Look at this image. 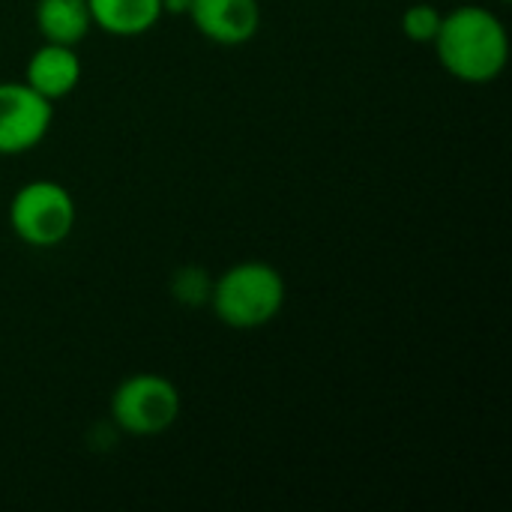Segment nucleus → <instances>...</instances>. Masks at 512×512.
Returning a JSON list of instances; mask_svg holds the SVG:
<instances>
[{
    "mask_svg": "<svg viewBox=\"0 0 512 512\" xmlns=\"http://www.w3.org/2000/svg\"><path fill=\"white\" fill-rule=\"evenodd\" d=\"M444 72L462 84H492L510 63V30L498 12L465 3L444 12L432 42Z\"/></svg>",
    "mask_w": 512,
    "mask_h": 512,
    "instance_id": "nucleus-1",
    "label": "nucleus"
},
{
    "mask_svg": "<svg viewBox=\"0 0 512 512\" xmlns=\"http://www.w3.org/2000/svg\"><path fill=\"white\" fill-rule=\"evenodd\" d=\"M288 300V285L282 273L267 261L231 264L210 282L207 303L219 324L228 330H261L273 324Z\"/></svg>",
    "mask_w": 512,
    "mask_h": 512,
    "instance_id": "nucleus-2",
    "label": "nucleus"
},
{
    "mask_svg": "<svg viewBox=\"0 0 512 512\" xmlns=\"http://www.w3.org/2000/svg\"><path fill=\"white\" fill-rule=\"evenodd\" d=\"M12 234L30 249H54L69 240L78 222V204L72 192L48 177L30 180L15 189L6 210Z\"/></svg>",
    "mask_w": 512,
    "mask_h": 512,
    "instance_id": "nucleus-3",
    "label": "nucleus"
},
{
    "mask_svg": "<svg viewBox=\"0 0 512 512\" xmlns=\"http://www.w3.org/2000/svg\"><path fill=\"white\" fill-rule=\"evenodd\" d=\"M183 411L180 390L171 378L156 372H135L111 393V420L132 438L165 435Z\"/></svg>",
    "mask_w": 512,
    "mask_h": 512,
    "instance_id": "nucleus-4",
    "label": "nucleus"
},
{
    "mask_svg": "<svg viewBox=\"0 0 512 512\" xmlns=\"http://www.w3.org/2000/svg\"><path fill=\"white\" fill-rule=\"evenodd\" d=\"M54 123V102L42 99L24 81H0V156L30 153L45 141Z\"/></svg>",
    "mask_w": 512,
    "mask_h": 512,
    "instance_id": "nucleus-5",
    "label": "nucleus"
},
{
    "mask_svg": "<svg viewBox=\"0 0 512 512\" xmlns=\"http://www.w3.org/2000/svg\"><path fill=\"white\" fill-rule=\"evenodd\" d=\"M186 18L207 42L237 48L258 36L261 3L258 0H192Z\"/></svg>",
    "mask_w": 512,
    "mask_h": 512,
    "instance_id": "nucleus-6",
    "label": "nucleus"
},
{
    "mask_svg": "<svg viewBox=\"0 0 512 512\" xmlns=\"http://www.w3.org/2000/svg\"><path fill=\"white\" fill-rule=\"evenodd\" d=\"M81 75H84V66L72 45L42 42L36 51H30L21 81L30 90H36L42 99L57 105L60 99L75 93V87L81 84Z\"/></svg>",
    "mask_w": 512,
    "mask_h": 512,
    "instance_id": "nucleus-7",
    "label": "nucleus"
},
{
    "mask_svg": "<svg viewBox=\"0 0 512 512\" xmlns=\"http://www.w3.org/2000/svg\"><path fill=\"white\" fill-rule=\"evenodd\" d=\"M93 27L117 39H135L150 33L165 15L162 0H87Z\"/></svg>",
    "mask_w": 512,
    "mask_h": 512,
    "instance_id": "nucleus-8",
    "label": "nucleus"
},
{
    "mask_svg": "<svg viewBox=\"0 0 512 512\" xmlns=\"http://www.w3.org/2000/svg\"><path fill=\"white\" fill-rule=\"evenodd\" d=\"M33 24L42 42L72 45V48H78L93 30L87 0H36Z\"/></svg>",
    "mask_w": 512,
    "mask_h": 512,
    "instance_id": "nucleus-9",
    "label": "nucleus"
},
{
    "mask_svg": "<svg viewBox=\"0 0 512 512\" xmlns=\"http://www.w3.org/2000/svg\"><path fill=\"white\" fill-rule=\"evenodd\" d=\"M441 18H444V12H441L435 3H411V6L402 12V33H405L408 42L432 45L435 36H438Z\"/></svg>",
    "mask_w": 512,
    "mask_h": 512,
    "instance_id": "nucleus-10",
    "label": "nucleus"
},
{
    "mask_svg": "<svg viewBox=\"0 0 512 512\" xmlns=\"http://www.w3.org/2000/svg\"><path fill=\"white\" fill-rule=\"evenodd\" d=\"M189 3H192V0H162V15H183V18H186Z\"/></svg>",
    "mask_w": 512,
    "mask_h": 512,
    "instance_id": "nucleus-11",
    "label": "nucleus"
},
{
    "mask_svg": "<svg viewBox=\"0 0 512 512\" xmlns=\"http://www.w3.org/2000/svg\"><path fill=\"white\" fill-rule=\"evenodd\" d=\"M498 3H510V0H498Z\"/></svg>",
    "mask_w": 512,
    "mask_h": 512,
    "instance_id": "nucleus-12",
    "label": "nucleus"
}]
</instances>
